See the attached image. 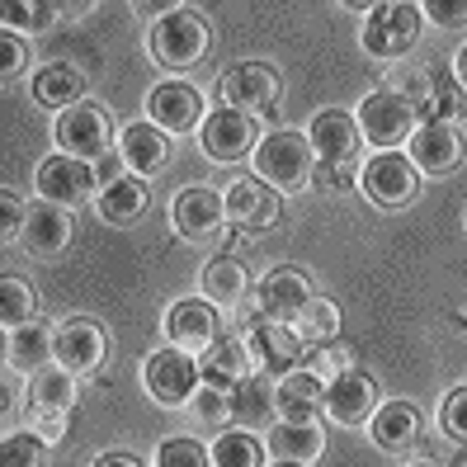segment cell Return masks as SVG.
I'll return each instance as SVG.
<instances>
[{"label": "cell", "instance_id": "obj_33", "mask_svg": "<svg viewBox=\"0 0 467 467\" xmlns=\"http://www.w3.org/2000/svg\"><path fill=\"white\" fill-rule=\"evenodd\" d=\"M293 331H297V340L302 345H326V340H336L340 336V307L331 297H307V307H302L297 317H293Z\"/></svg>", "mask_w": 467, "mask_h": 467}, {"label": "cell", "instance_id": "obj_34", "mask_svg": "<svg viewBox=\"0 0 467 467\" xmlns=\"http://www.w3.org/2000/svg\"><path fill=\"white\" fill-rule=\"evenodd\" d=\"M462 99H467V90L453 71H430V95L416 104V114H420V123H434V119L453 123L462 114Z\"/></svg>", "mask_w": 467, "mask_h": 467}, {"label": "cell", "instance_id": "obj_40", "mask_svg": "<svg viewBox=\"0 0 467 467\" xmlns=\"http://www.w3.org/2000/svg\"><path fill=\"white\" fill-rule=\"evenodd\" d=\"M189 410H194V420H203V425H223V420L232 416V392L203 382V388L189 397Z\"/></svg>", "mask_w": 467, "mask_h": 467}, {"label": "cell", "instance_id": "obj_50", "mask_svg": "<svg viewBox=\"0 0 467 467\" xmlns=\"http://www.w3.org/2000/svg\"><path fill=\"white\" fill-rule=\"evenodd\" d=\"M95 462H99V467H137L142 458H137V453H99Z\"/></svg>", "mask_w": 467, "mask_h": 467}, {"label": "cell", "instance_id": "obj_45", "mask_svg": "<svg viewBox=\"0 0 467 467\" xmlns=\"http://www.w3.org/2000/svg\"><path fill=\"white\" fill-rule=\"evenodd\" d=\"M24 223H29V208L15 199V189H5V194H0V236L15 241L24 232Z\"/></svg>", "mask_w": 467, "mask_h": 467}, {"label": "cell", "instance_id": "obj_25", "mask_svg": "<svg viewBox=\"0 0 467 467\" xmlns=\"http://www.w3.org/2000/svg\"><path fill=\"white\" fill-rule=\"evenodd\" d=\"M251 368H255V359H251V349H245V336H236V340L213 336L199 349V373H203V382H213V388H227L232 392Z\"/></svg>", "mask_w": 467, "mask_h": 467}, {"label": "cell", "instance_id": "obj_36", "mask_svg": "<svg viewBox=\"0 0 467 467\" xmlns=\"http://www.w3.org/2000/svg\"><path fill=\"white\" fill-rule=\"evenodd\" d=\"M260 462H269V453L255 434L227 430V434L213 439V467H260Z\"/></svg>", "mask_w": 467, "mask_h": 467}, {"label": "cell", "instance_id": "obj_31", "mask_svg": "<svg viewBox=\"0 0 467 467\" xmlns=\"http://www.w3.org/2000/svg\"><path fill=\"white\" fill-rule=\"evenodd\" d=\"M86 95V76H80L76 62H43L34 76V99L43 109H71Z\"/></svg>", "mask_w": 467, "mask_h": 467}, {"label": "cell", "instance_id": "obj_28", "mask_svg": "<svg viewBox=\"0 0 467 467\" xmlns=\"http://www.w3.org/2000/svg\"><path fill=\"white\" fill-rule=\"evenodd\" d=\"M321 397H326V378L312 373L307 364H297L293 373L279 378V416L288 420H317Z\"/></svg>", "mask_w": 467, "mask_h": 467}, {"label": "cell", "instance_id": "obj_27", "mask_svg": "<svg viewBox=\"0 0 467 467\" xmlns=\"http://www.w3.org/2000/svg\"><path fill=\"white\" fill-rule=\"evenodd\" d=\"M19 241H24L29 255H57L62 245L71 241V208L43 199L38 208H29V223H24Z\"/></svg>", "mask_w": 467, "mask_h": 467}, {"label": "cell", "instance_id": "obj_24", "mask_svg": "<svg viewBox=\"0 0 467 467\" xmlns=\"http://www.w3.org/2000/svg\"><path fill=\"white\" fill-rule=\"evenodd\" d=\"M199 288H203L208 302H217V307H241V302L251 297V269L241 265V255L223 251L199 269Z\"/></svg>", "mask_w": 467, "mask_h": 467}, {"label": "cell", "instance_id": "obj_51", "mask_svg": "<svg viewBox=\"0 0 467 467\" xmlns=\"http://www.w3.org/2000/svg\"><path fill=\"white\" fill-rule=\"evenodd\" d=\"M453 76L462 80V90H467V43L458 47V57H453Z\"/></svg>", "mask_w": 467, "mask_h": 467}, {"label": "cell", "instance_id": "obj_3", "mask_svg": "<svg viewBox=\"0 0 467 467\" xmlns=\"http://www.w3.org/2000/svg\"><path fill=\"white\" fill-rule=\"evenodd\" d=\"M420 5H410V0H382L364 19V52L378 62H401L420 43Z\"/></svg>", "mask_w": 467, "mask_h": 467}, {"label": "cell", "instance_id": "obj_2", "mask_svg": "<svg viewBox=\"0 0 467 467\" xmlns=\"http://www.w3.org/2000/svg\"><path fill=\"white\" fill-rule=\"evenodd\" d=\"M208 47H213V24L194 10H175L166 19H156L151 34H147L151 62L166 67V71H189L194 62L208 57Z\"/></svg>", "mask_w": 467, "mask_h": 467}, {"label": "cell", "instance_id": "obj_19", "mask_svg": "<svg viewBox=\"0 0 467 467\" xmlns=\"http://www.w3.org/2000/svg\"><path fill=\"white\" fill-rule=\"evenodd\" d=\"M307 297H312V279L302 269H288V265H274L265 279L255 284L260 312L274 317V321H293L302 307H307Z\"/></svg>", "mask_w": 467, "mask_h": 467}, {"label": "cell", "instance_id": "obj_46", "mask_svg": "<svg viewBox=\"0 0 467 467\" xmlns=\"http://www.w3.org/2000/svg\"><path fill=\"white\" fill-rule=\"evenodd\" d=\"M24 62H29V47H24V38L15 29L0 34V67H5V76H19Z\"/></svg>", "mask_w": 467, "mask_h": 467}, {"label": "cell", "instance_id": "obj_17", "mask_svg": "<svg viewBox=\"0 0 467 467\" xmlns=\"http://www.w3.org/2000/svg\"><path fill=\"white\" fill-rule=\"evenodd\" d=\"M109 354V336L104 326L90 317H71L57 326V364L71 373H95Z\"/></svg>", "mask_w": 467, "mask_h": 467}, {"label": "cell", "instance_id": "obj_9", "mask_svg": "<svg viewBox=\"0 0 467 467\" xmlns=\"http://www.w3.org/2000/svg\"><path fill=\"white\" fill-rule=\"evenodd\" d=\"M245 349H251V359L260 373L269 378H284L302 364V354H307V345L297 340L293 321H274V317H260L255 326H245Z\"/></svg>", "mask_w": 467, "mask_h": 467}, {"label": "cell", "instance_id": "obj_43", "mask_svg": "<svg viewBox=\"0 0 467 467\" xmlns=\"http://www.w3.org/2000/svg\"><path fill=\"white\" fill-rule=\"evenodd\" d=\"M439 430H444L453 444H467V388H453L439 406Z\"/></svg>", "mask_w": 467, "mask_h": 467}, {"label": "cell", "instance_id": "obj_14", "mask_svg": "<svg viewBox=\"0 0 467 467\" xmlns=\"http://www.w3.org/2000/svg\"><path fill=\"white\" fill-rule=\"evenodd\" d=\"M199 142H203V151L213 156V161H223V166H232V161H241V156H251L255 151V114H241V109H217V114H208L203 119V128H199Z\"/></svg>", "mask_w": 467, "mask_h": 467}, {"label": "cell", "instance_id": "obj_13", "mask_svg": "<svg viewBox=\"0 0 467 467\" xmlns=\"http://www.w3.org/2000/svg\"><path fill=\"white\" fill-rule=\"evenodd\" d=\"M373 406H378V382H373L364 368H345V373H336V378H326L321 410H326L336 425H368Z\"/></svg>", "mask_w": 467, "mask_h": 467}, {"label": "cell", "instance_id": "obj_6", "mask_svg": "<svg viewBox=\"0 0 467 467\" xmlns=\"http://www.w3.org/2000/svg\"><path fill=\"white\" fill-rule=\"evenodd\" d=\"M359 189L378 208H406L410 199L420 194V171H416V161L401 156V151H378V156L364 161Z\"/></svg>", "mask_w": 467, "mask_h": 467}, {"label": "cell", "instance_id": "obj_44", "mask_svg": "<svg viewBox=\"0 0 467 467\" xmlns=\"http://www.w3.org/2000/svg\"><path fill=\"white\" fill-rule=\"evenodd\" d=\"M420 15L439 29H462L467 24V0H420Z\"/></svg>", "mask_w": 467, "mask_h": 467}, {"label": "cell", "instance_id": "obj_8", "mask_svg": "<svg viewBox=\"0 0 467 467\" xmlns=\"http://www.w3.org/2000/svg\"><path fill=\"white\" fill-rule=\"evenodd\" d=\"M52 137H57L62 151L95 161L99 151H109V142H114V119H109V109L99 99H80V104H71V109L57 114Z\"/></svg>", "mask_w": 467, "mask_h": 467}, {"label": "cell", "instance_id": "obj_30", "mask_svg": "<svg viewBox=\"0 0 467 467\" xmlns=\"http://www.w3.org/2000/svg\"><path fill=\"white\" fill-rule=\"evenodd\" d=\"M274 410H279V382H274L269 373H260V368H251L232 388V416L241 425H260V420L274 416Z\"/></svg>", "mask_w": 467, "mask_h": 467}, {"label": "cell", "instance_id": "obj_32", "mask_svg": "<svg viewBox=\"0 0 467 467\" xmlns=\"http://www.w3.org/2000/svg\"><path fill=\"white\" fill-rule=\"evenodd\" d=\"M76 378L80 373H71L62 364H43L34 373V382H29V410H71L76 397H80Z\"/></svg>", "mask_w": 467, "mask_h": 467}, {"label": "cell", "instance_id": "obj_49", "mask_svg": "<svg viewBox=\"0 0 467 467\" xmlns=\"http://www.w3.org/2000/svg\"><path fill=\"white\" fill-rule=\"evenodd\" d=\"M132 10L142 15V19H166V15H175V10H184V0H132Z\"/></svg>", "mask_w": 467, "mask_h": 467}, {"label": "cell", "instance_id": "obj_53", "mask_svg": "<svg viewBox=\"0 0 467 467\" xmlns=\"http://www.w3.org/2000/svg\"><path fill=\"white\" fill-rule=\"evenodd\" d=\"M458 326H467V312H458Z\"/></svg>", "mask_w": 467, "mask_h": 467}, {"label": "cell", "instance_id": "obj_35", "mask_svg": "<svg viewBox=\"0 0 467 467\" xmlns=\"http://www.w3.org/2000/svg\"><path fill=\"white\" fill-rule=\"evenodd\" d=\"M0 19L15 34H47L62 19V0H0Z\"/></svg>", "mask_w": 467, "mask_h": 467}, {"label": "cell", "instance_id": "obj_5", "mask_svg": "<svg viewBox=\"0 0 467 467\" xmlns=\"http://www.w3.org/2000/svg\"><path fill=\"white\" fill-rule=\"evenodd\" d=\"M142 382H147V392L156 406H166V410H180L189 406V397L199 392V359H194V349H180V345H166V349H156L151 359L142 364Z\"/></svg>", "mask_w": 467, "mask_h": 467}, {"label": "cell", "instance_id": "obj_29", "mask_svg": "<svg viewBox=\"0 0 467 467\" xmlns=\"http://www.w3.org/2000/svg\"><path fill=\"white\" fill-rule=\"evenodd\" d=\"M95 213L104 217V223H114V227H128V223H137V217L147 213V180L128 171L123 180L104 184L99 194H95Z\"/></svg>", "mask_w": 467, "mask_h": 467}, {"label": "cell", "instance_id": "obj_12", "mask_svg": "<svg viewBox=\"0 0 467 467\" xmlns=\"http://www.w3.org/2000/svg\"><path fill=\"white\" fill-rule=\"evenodd\" d=\"M284 95V76L269 62H236L223 76V99L241 114H269Z\"/></svg>", "mask_w": 467, "mask_h": 467}, {"label": "cell", "instance_id": "obj_41", "mask_svg": "<svg viewBox=\"0 0 467 467\" xmlns=\"http://www.w3.org/2000/svg\"><path fill=\"white\" fill-rule=\"evenodd\" d=\"M302 364H307L312 373H321V378H336V373L354 368V354H349V349H340L336 340H326V345H312L307 354H302Z\"/></svg>", "mask_w": 467, "mask_h": 467}, {"label": "cell", "instance_id": "obj_39", "mask_svg": "<svg viewBox=\"0 0 467 467\" xmlns=\"http://www.w3.org/2000/svg\"><path fill=\"white\" fill-rule=\"evenodd\" d=\"M359 156H340V161H317L312 171V184L317 189H331V194H345V189H354V180H359Z\"/></svg>", "mask_w": 467, "mask_h": 467}, {"label": "cell", "instance_id": "obj_10", "mask_svg": "<svg viewBox=\"0 0 467 467\" xmlns=\"http://www.w3.org/2000/svg\"><path fill=\"white\" fill-rule=\"evenodd\" d=\"M38 194L47 203H62V208H80L90 203V194H99V180H95V166L86 156H71V151H57L38 166Z\"/></svg>", "mask_w": 467, "mask_h": 467}, {"label": "cell", "instance_id": "obj_7", "mask_svg": "<svg viewBox=\"0 0 467 467\" xmlns=\"http://www.w3.org/2000/svg\"><path fill=\"white\" fill-rule=\"evenodd\" d=\"M223 203H227V223L241 227L245 236H265L279 227L284 217V194L274 184H265L260 175L255 180H232L223 189Z\"/></svg>", "mask_w": 467, "mask_h": 467}, {"label": "cell", "instance_id": "obj_21", "mask_svg": "<svg viewBox=\"0 0 467 467\" xmlns=\"http://www.w3.org/2000/svg\"><path fill=\"white\" fill-rule=\"evenodd\" d=\"M312 147H317V161H340V156H359L364 147V132H359V119L349 109H321L312 114Z\"/></svg>", "mask_w": 467, "mask_h": 467}, {"label": "cell", "instance_id": "obj_20", "mask_svg": "<svg viewBox=\"0 0 467 467\" xmlns=\"http://www.w3.org/2000/svg\"><path fill=\"white\" fill-rule=\"evenodd\" d=\"M217 336V302L208 297H180L166 312V340L180 349H203Z\"/></svg>", "mask_w": 467, "mask_h": 467}, {"label": "cell", "instance_id": "obj_16", "mask_svg": "<svg viewBox=\"0 0 467 467\" xmlns=\"http://www.w3.org/2000/svg\"><path fill=\"white\" fill-rule=\"evenodd\" d=\"M406 156L416 161L420 175H449L462 161V132L449 119L416 123V132H410V142H406Z\"/></svg>", "mask_w": 467, "mask_h": 467}, {"label": "cell", "instance_id": "obj_26", "mask_svg": "<svg viewBox=\"0 0 467 467\" xmlns=\"http://www.w3.org/2000/svg\"><path fill=\"white\" fill-rule=\"evenodd\" d=\"M47 359H57V331H47L38 321H24L5 331V368L15 373H38Z\"/></svg>", "mask_w": 467, "mask_h": 467}, {"label": "cell", "instance_id": "obj_47", "mask_svg": "<svg viewBox=\"0 0 467 467\" xmlns=\"http://www.w3.org/2000/svg\"><path fill=\"white\" fill-rule=\"evenodd\" d=\"M90 166H95V180H99V189L128 175V161H123V151H99V156L90 161Z\"/></svg>", "mask_w": 467, "mask_h": 467}, {"label": "cell", "instance_id": "obj_42", "mask_svg": "<svg viewBox=\"0 0 467 467\" xmlns=\"http://www.w3.org/2000/svg\"><path fill=\"white\" fill-rule=\"evenodd\" d=\"M43 449L47 439L34 430V434H5L0 439V458H5L10 467H29V462H43Z\"/></svg>", "mask_w": 467, "mask_h": 467}, {"label": "cell", "instance_id": "obj_52", "mask_svg": "<svg viewBox=\"0 0 467 467\" xmlns=\"http://www.w3.org/2000/svg\"><path fill=\"white\" fill-rule=\"evenodd\" d=\"M340 5H345V10H354V15H368V10H378V5H382V0H340Z\"/></svg>", "mask_w": 467, "mask_h": 467}, {"label": "cell", "instance_id": "obj_48", "mask_svg": "<svg viewBox=\"0 0 467 467\" xmlns=\"http://www.w3.org/2000/svg\"><path fill=\"white\" fill-rule=\"evenodd\" d=\"M34 430L47 439V444H57L67 434V410H34Z\"/></svg>", "mask_w": 467, "mask_h": 467}, {"label": "cell", "instance_id": "obj_38", "mask_svg": "<svg viewBox=\"0 0 467 467\" xmlns=\"http://www.w3.org/2000/svg\"><path fill=\"white\" fill-rule=\"evenodd\" d=\"M208 462H213V449H203L189 434L161 439V449H156V467H208Z\"/></svg>", "mask_w": 467, "mask_h": 467}, {"label": "cell", "instance_id": "obj_37", "mask_svg": "<svg viewBox=\"0 0 467 467\" xmlns=\"http://www.w3.org/2000/svg\"><path fill=\"white\" fill-rule=\"evenodd\" d=\"M34 312H38L34 288L24 284V279H15V274H5V279H0V326H5V331H15V326L34 321Z\"/></svg>", "mask_w": 467, "mask_h": 467}, {"label": "cell", "instance_id": "obj_22", "mask_svg": "<svg viewBox=\"0 0 467 467\" xmlns=\"http://www.w3.org/2000/svg\"><path fill=\"white\" fill-rule=\"evenodd\" d=\"M420 425H425V416H420L416 401H382V406H373V416H368L373 444L388 449V453H401V449L416 444Z\"/></svg>", "mask_w": 467, "mask_h": 467}, {"label": "cell", "instance_id": "obj_15", "mask_svg": "<svg viewBox=\"0 0 467 467\" xmlns=\"http://www.w3.org/2000/svg\"><path fill=\"white\" fill-rule=\"evenodd\" d=\"M147 114L151 123H161L171 137H184V132H199L203 128V95L189 86V80H161V86L147 95Z\"/></svg>", "mask_w": 467, "mask_h": 467}, {"label": "cell", "instance_id": "obj_18", "mask_svg": "<svg viewBox=\"0 0 467 467\" xmlns=\"http://www.w3.org/2000/svg\"><path fill=\"white\" fill-rule=\"evenodd\" d=\"M119 151H123V161H128V171L132 175H142V180H151V175H161L171 166V132L161 128V123H128L123 132H119Z\"/></svg>", "mask_w": 467, "mask_h": 467}, {"label": "cell", "instance_id": "obj_1", "mask_svg": "<svg viewBox=\"0 0 467 467\" xmlns=\"http://www.w3.org/2000/svg\"><path fill=\"white\" fill-rule=\"evenodd\" d=\"M251 166L265 184H274L279 194H297V189L312 184L317 171V147L307 132H269L255 142Z\"/></svg>", "mask_w": 467, "mask_h": 467}, {"label": "cell", "instance_id": "obj_4", "mask_svg": "<svg viewBox=\"0 0 467 467\" xmlns=\"http://www.w3.org/2000/svg\"><path fill=\"white\" fill-rule=\"evenodd\" d=\"M359 132H364V142L368 147H378V151H397V147H406L410 142V132H416V123H420V114H416V104H410L401 90H373V95H364V104H359Z\"/></svg>", "mask_w": 467, "mask_h": 467}, {"label": "cell", "instance_id": "obj_23", "mask_svg": "<svg viewBox=\"0 0 467 467\" xmlns=\"http://www.w3.org/2000/svg\"><path fill=\"white\" fill-rule=\"evenodd\" d=\"M265 453L269 462H317L326 453V434L317 420H279L265 439Z\"/></svg>", "mask_w": 467, "mask_h": 467}, {"label": "cell", "instance_id": "obj_11", "mask_svg": "<svg viewBox=\"0 0 467 467\" xmlns=\"http://www.w3.org/2000/svg\"><path fill=\"white\" fill-rule=\"evenodd\" d=\"M171 223L184 241H217V232H223L227 223V203H223V189L213 184H184L175 194V208H171Z\"/></svg>", "mask_w": 467, "mask_h": 467}]
</instances>
